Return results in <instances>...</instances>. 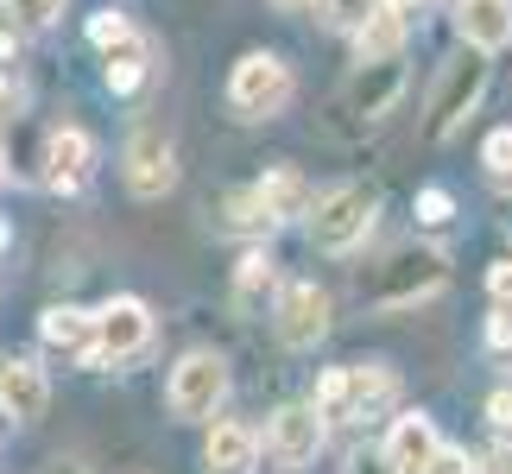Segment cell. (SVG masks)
I'll return each instance as SVG.
<instances>
[{
  "mask_svg": "<svg viewBox=\"0 0 512 474\" xmlns=\"http://www.w3.org/2000/svg\"><path fill=\"white\" fill-rule=\"evenodd\" d=\"M354 285H361V298L380 304V310H411V304L437 298L449 285V253L430 247V241H405V247H392L380 266H367Z\"/></svg>",
  "mask_w": 512,
  "mask_h": 474,
  "instance_id": "6da1fadb",
  "label": "cell"
},
{
  "mask_svg": "<svg viewBox=\"0 0 512 474\" xmlns=\"http://www.w3.org/2000/svg\"><path fill=\"white\" fill-rule=\"evenodd\" d=\"M317 411L329 424H367V418H386L392 399H399V373L386 361H354V367H329L317 373Z\"/></svg>",
  "mask_w": 512,
  "mask_h": 474,
  "instance_id": "7a4b0ae2",
  "label": "cell"
},
{
  "mask_svg": "<svg viewBox=\"0 0 512 474\" xmlns=\"http://www.w3.org/2000/svg\"><path fill=\"white\" fill-rule=\"evenodd\" d=\"M380 222V190L373 184H336L310 203L304 228H310V247L317 253H354Z\"/></svg>",
  "mask_w": 512,
  "mask_h": 474,
  "instance_id": "3957f363",
  "label": "cell"
},
{
  "mask_svg": "<svg viewBox=\"0 0 512 474\" xmlns=\"http://www.w3.org/2000/svg\"><path fill=\"white\" fill-rule=\"evenodd\" d=\"M487 57H494V51L462 45V51L437 70L430 102H424V133H430V140H449V133H456L468 114L481 108V95H487Z\"/></svg>",
  "mask_w": 512,
  "mask_h": 474,
  "instance_id": "277c9868",
  "label": "cell"
},
{
  "mask_svg": "<svg viewBox=\"0 0 512 474\" xmlns=\"http://www.w3.org/2000/svg\"><path fill=\"white\" fill-rule=\"evenodd\" d=\"M228 399V361L215 348H190L177 354L171 380H165V411L177 424H215V411Z\"/></svg>",
  "mask_w": 512,
  "mask_h": 474,
  "instance_id": "5b68a950",
  "label": "cell"
},
{
  "mask_svg": "<svg viewBox=\"0 0 512 474\" xmlns=\"http://www.w3.org/2000/svg\"><path fill=\"white\" fill-rule=\"evenodd\" d=\"M146 348H152V310L140 298H108L95 310V342L76 354V367L108 373V367H121V361H133V354H146Z\"/></svg>",
  "mask_w": 512,
  "mask_h": 474,
  "instance_id": "8992f818",
  "label": "cell"
},
{
  "mask_svg": "<svg viewBox=\"0 0 512 474\" xmlns=\"http://www.w3.org/2000/svg\"><path fill=\"white\" fill-rule=\"evenodd\" d=\"M291 64L279 51H247L241 64L228 70V108L241 114V121H272V114L291 108Z\"/></svg>",
  "mask_w": 512,
  "mask_h": 474,
  "instance_id": "52a82bcc",
  "label": "cell"
},
{
  "mask_svg": "<svg viewBox=\"0 0 512 474\" xmlns=\"http://www.w3.org/2000/svg\"><path fill=\"white\" fill-rule=\"evenodd\" d=\"M329 323H336V304H329V291L317 279L279 285V298H272V335H279V348L310 354L329 335Z\"/></svg>",
  "mask_w": 512,
  "mask_h": 474,
  "instance_id": "ba28073f",
  "label": "cell"
},
{
  "mask_svg": "<svg viewBox=\"0 0 512 474\" xmlns=\"http://www.w3.org/2000/svg\"><path fill=\"white\" fill-rule=\"evenodd\" d=\"M399 95H405V51L399 57H361L336 95V114H348L354 127H373L399 108Z\"/></svg>",
  "mask_w": 512,
  "mask_h": 474,
  "instance_id": "9c48e42d",
  "label": "cell"
},
{
  "mask_svg": "<svg viewBox=\"0 0 512 474\" xmlns=\"http://www.w3.org/2000/svg\"><path fill=\"white\" fill-rule=\"evenodd\" d=\"M323 443H329V418L317 411V399L279 405V411L266 418V456L285 462V468H310V462L323 456Z\"/></svg>",
  "mask_w": 512,
  "mask_h": 474,
  "instance_id": "30bf717a",
  "label": "cell"
},
{
  "mask_svg": "<svg viewBox=\"0 0 512 474\" xmlns=\"http://www.w3.org/2000/svg\"><path fill=\"white\" fill-rule=\"evenodd\" d=\"M121 177H127V190L140 196V203H159V196L177 190V146L159 127H140L127 140V152H121Z\"/></svg>",
  "mask_w": 512,
  "mask_h": 474,
  "instance_id": "8fae6325",
  "label": "cell"
},
{
  "mask_svg": "<svg viewBox=\"0 0 512 474\" xmlns=\"http://www.w3.org/2000/svg\"><path fill=\"white\" fill-rule=\"evenodd\" d=\"M45 405H51V373L32 361V354H7L0 361V411L26 430L45 418Z\"/></svg>",
  "mask_w": 512,
  "mask_h": 474,
  "instance_id": "7c38bea8",
  "label": "cell"
},
{
  "mask_svg": "<svg viewBox=\"0 0 512 474\" xmlns=\"http://www.w3.org/2000/svg\"><path fill=\"white\" fill-rule=\"evenodd\" d=\"M89 177H95V140L83 127H57L45 140V184L57 196H76Z\"/></svg>",
  "mask_w": 512,
  "mask_h": 474,
  "instance_id": "4fadbf2b",
  "label": "cell"
},
{
  "mask_svg": "<svg viewBox=\"0 0 512 474\" xmlns=\"http://www.w3.org/2000/svg\"><path fill=\"white\" fill-rule=\"evenodd\" d=\"M260 468V430L253 424H209V437H203V474H253Z\"/></svg>",
  "mask_w": 512,
  "mask_h": 474,
  "instance_id": "5bb4252c",
  "label": "cell"
},
{
  "mask_svg": "<svg viewBox=\"0 0 512 474\" xmlns=\"http://www.w3.org/2000/svg\"><path fill=\"white\" fill-rule=\"evenodd\" d=\"M386 456H392V468L399 474H424L430 462H437V449H443V437H437V424L424 418V411H399L392 418V430H386Z\"/></svg>",
  "mask_w": 512,
  "mask_h": 474,
  "instance_id": "9a60e30c",
  "label": "cell"
},
{
  "mask_svg": "<svg viewBox=\"0 0 512 474\" xmlns=\"http://www.w3.org/2000/svg\"><path fill=\"white\" fill-rule=\"evenodd\" d=\"M456 38L481 51H506L512 45V0H456Z\"/></svg>",
  "mask_w": 512,
  "mask_h": 474,
  "instance_id": "2e32d148",
  "label": "cell"
},
{
  "mask_svg": "<svg viewBox=\"0 0 512 474\" xmlns=\"http://www.w3.org/2000/svg\"><path fill=\"white\" fill-rule=\"evenodd\" d=\"M405 38H411V19L399 0H380L361 26H354V57H399L405 51Z\"/></svg>",
  "mask_w": 512,
  "mask_h": 474,
  "instance_id": "e0dca14e",
  "label": "cell"
},
{
  "mask_svg": "<svg viewBox=\"0 0 512 474\" xmlns=\"http://www.w3.org/2000/svg\"><path fill=\"white\" fill-rule=\"evenodd\" d=\"M215 228H222V234H247V241H266V234L279 228V215H272V203L260 196V184H247V190H228L222 196Z\"/></svg>",
  "mask_w": 512,
  "mask_h": 474,
  "instance_id": "ac0fdd59",
  "label": "cell"
},
{
  "mask_svg": "<svg viewBox=\"0 0 512 474\" xmlns=\"http://www.w3.org/2000/svg\"><path fill=\"white\" fill-rule=\"evenodd\" d=\"M38 342L57 348V354H83L95 342V310H83V304H51L45 316H38Z\"/></svg>",
  "mask_w": 512,
  "mask_h": 474,
  "instance_id": "d6986e66",
  "label": "cell"
},
{
  "mask_svg": "<svg viewBox=\"0 0 512 474\" xmlns=\"http://www.w3.org/2000/svg\"><path fill=\"white\" fill-rule=\"evenodd\" d=\"M266 298H279V266H272L266 247H247L241 266H234V304H241V310H260Z\"/></svg>",
  "mask_w": 512,
  "mask_h": 474,
  "instance_id": "ffe728a7",
  "label": "cell"
},
{
  "mask_svg": "<svg viewBox=\"0 0 512 474\" xmlns=\"http://www.w3.org/2000/svg\"><path fill=\"white\" fill-rule=\"evenodd\" d=\"M260 196L272 203V215H279V222H298V215H310V203H317L298 165H279V171H266V177H260Z\"/></svg>",
  "mask_w": 512,
  "mask_h": 474,
  "instance_id": "44dd1931",
  "label": "cell"
},
{
  "mask_svg": "<svg viewBox=\"0 0 512 474\" xmlns=\"http://www.w3.org/2000/svg\"><path fill=\"white\" fill-rule=\"evenodd\" d=\"M108 95H140L146 89V76H152V45L146 38H127L121 51H108Z\"/></svg>",
  "mask_w": 512,
  "mask_h": 474,
  "instance_id": "7402d4cb",
  "label": "cell"
},
{
  "mask_svg": "<svg viewBox=\"0 0 512 474\" xmlns=\"http://www.w3.org/2000/svg\"><path fill=\"white\" fill-rule=\"evenodd\" d=\"M481 171L494 190H512V127H494L481 140Z\"/></svg>",
  "mask_w": 512,
  "mask_h": 474,
  "instance_id": "603a6c76",
  "label": "cell"
},
{
  "mask_svg": "<svg viewBox=\"0 0 512 474\" xmlns=\"http://www.w3.org/2000/svg\"><path fill=\"white\" fill-rule=\"evenodd\" d=\"M373 7H380V0H310V13H317L329 32H348V38H354V26H361Z\"/></svg>",
  "mask_w": 512,
  "mask_h": 474,
  "instance_id": "cb8c5ba5",
  "label": "cell"
},
{
  "mask_svg": "<svg viewBox=\"0 0 512 474\" xmlns=\"http://www.w3.org/2000/svg\"><path fill=\"white\" fill-rule=\"evenodd\" d=\"M127 38H140V32H133V19H127V13H114V7H108V13H89V45L102 51V57H108V51H121Z\"/></svg>",
  "mask_w": 512,
  "mask_h": 474,
  "instance_id": "d4e9b609",
  "label": "cell"
},
{
  "mask_svg": "<svg viewBox=\"0 0 512 474\" xmlns=\"http://www.w3.org/2000/svg\"><path fill=\"white\" fill-rule=\"evenodd\" d=\"M411 215H418V228H449L456 222V196H449L443 184H424L418 203H411Z\"/></svg>",
  "mask_w": 512,
  "mask_h": 474,
  "instance_id": "484cf974",
  "label": "cell"
},
{
  "mask_svg": "<svg viewBox=\"0 0 512 474\" xmlns=\"http://www.w3.org/2000/svg\"><path fill=\"white\" fill-rule=\"evenodd\" d=\"M7 7H13V26L26 32H51L64 19V0H7Z\"/></svg>",
  "mask_w": 512,
  "mask_h": 474,
  "instance_id": "4316f807",
  "label": "cell"
},
{
  "mask_svg": "<svg viewBox=\"0 0 512 474\" xmlns=\"http://www.w3.org/2000/svg\"><path fill=\"white\" fill-rule=\"evenodd\" d=\"M487 430H494V437H512V380L487 392Z\"/></svg>",
  "mask_w": 512,
  "mask_h": 474,
  "instance_id": "83f0119b",
  "label": "cell"
},
{
  "mask_svg": "<svg viewBox=\"0 0 512 474\" xmlns=\"http://www.w3.org/2000/svg\"><path fill=\"white\" fill-rule=\"evenodd\" d=\"M342 474H399V468H392L386 449H348V456H342Z\"/></svg>",
  "mask_w": 512,
  "mask_h": 474,
  "instance_id": "f1b7e54d",
  "label": "cell"
},
{
  "mask_svg": "<svg viewBox=\"0 0 512 474\" xmlns=\"http://www.w3.org/2000/svg\"><path fill=\"white\" fill-rule=\"evenodd\" d=\"M487 348L512 354V304H494V316H487Z\"/></svg>",
  "mask_w": 512,
  "mask_h": 474,
  "instance_id": "f546056e",
  "label": "cell"
},
{
  "mask_svg": "<svg viewBox=\"0 0 512 474\" xmlns=\"http://www.w3.org/2000/svg\"><path fill=\"white\" fill-rule=\"evenodd\" d=\"M487 298H494V304H512V253L487 266Z\"/></svg>",
  "mask_w": 512,
  "mask_h": 474,
  "instance_id": "4dcf8cb0",
  "label": "cell"
},
{
  "mask_svg": "<svg viewBox=\"0 0 512 474\" xmlns=\"http://www.w3.org/2000/svg\"><path fill=\"white\" fill-rule=\"evenodd\" d=\"M424 474H475V462H468V449H449V443H443L437 462H430Z\"/></svg>",
  "mask_w": 512,
  "mask_h": 474,
  "instance_id": "1f68e13d",
  "label": "cell"
},
{
  "mask_svg": "<svg viewBox=\"0 0 512 474\" xmlns=\"http://www.w3.org/2000/svg\"><path fill=\"white\" fill-rule=\"evenodd\" d=\"M475 474H512V449L500 443V449H487V456L475 462Z\"/></svg>",
  "mask_w": 512,
  "mask_h": 474,
  "instance_id": "d6a6232c",
  "label": "cell"
},
{
  "mask_svg": "<svg viewBox=\"0 0 512 474\" xmlns=\"http://www.w3.org/2000/svg\"><path fill=\"white\" fill-rule=\"evenodd\" d=\"M19 102H26V95H19V83H13V76H7V70H0V114H13Z\"/></svg>",
  "mask_w": 512,
  "mask_h": 474,
  "instance_id": "836d02e7",
  "label": "cell"
},
{
  "mask_svg": "<svg viewBox=\"0 0 512 474\" xmlns=\"http://www.w3.org/2000/svg\"><path fill=\"white\" fill-rule=\"evenodd\" d=\"M279 13H310V0H272Z\"/></svg>",
  "mask_w": 512,
  "mask_h": 474,
  "instance_id": "e575fe53",
  "label": "cell"
},
{
  "mask_svg": "<svg viewBox=\"0 0 512 474\" xmlns=\"http://www.w3.org/2000/svg\"><path fill=\"white\" fill-rule=\"evenodd\" d=\"M0 184H7V140H0Z\"/></svg>",
  "mask_w": 512,
  "mask_h": 474,
  "instance_id": "d590c367",
  "label": "cell"
},
{
  "mask_svg": "<svg viewBox=\"0 0 512 474\" xmlns=\"http://www.w3.org/2000/svg\"><path fill=\"white\" fill-rule=\"evenodd\" d=\"M399 7H405V13H411V7H430V0H399Z\"/></svg>",
  "mask_w": 512,
  "mask_h": 474,
  "instance_id": "8d00e7d4",
  "label": "cell"
},
{
  "mask_svg": "<svg viewBox=\"0 0 512 474\" xmlns=\"http://www.w3.org/2000/svg\"><path fill=\"white\" fill-rule=\"evenodd\" d=\"M0 247H7V228H0Z\"/></svg>",
  "mask_w": 512,
  "mask_h": 474,
  "instance_id": "74e56055",
  "label": "cell"
},
{
  "mask_svg": "<svg viewBox=\"0 0 512 474\" xmlns=\"http://www.w3.org/2000/svg\"><path fill=\"white\" fill-rule=\"evenodd\" d=\"M0 19H7V0H0Z\"/></svg>",
  "mask_w": 512,
  "mask_h": 474,
  "instance_id": "f35d334b",
  "label": "cell"
},
{
  "mask_svg": "<svg viewBox=\"0 0 512 474\" xmlns=\"http://www.w3.org/2000/svg\"><path fill=\"white\" fill-rule=\"evenodd\" d=\"M0 424H13V418H7V411H0Z\"/></svg>",
  "mask_w": 512,
  "mask_h": 474,
  "instance_id": "ab89813d",
  "label": "cell"
},
{
  "mask_svg": "<svg viewBox=\"0 0 512 474\" xmlns=\"http://www.w3.org/2000/svg\"><path fill=\"white\" fill-rule=\"evenodd\" d=\"M506 234H512V222H506Z\"/></svg>",
  "mask_w": 512,
  "mask_h": 474,
  "instance_id": "60d3db41",
  "label": "cell"
}]
</instances>
